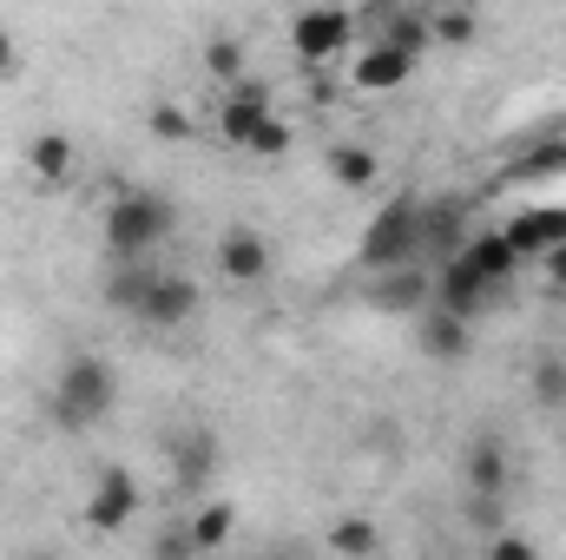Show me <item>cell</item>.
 <instances>
[{
  "label": "cell",
  "instance_id": "6da1fadb",
  "mask_svg": "<svg viewBox=\"0 0 566 560\" xmlns=\"http://www.w3.org/2000/svg\"><path fill=\"white\" fill-rule=\"evenodd\" d=\"M514 251H507V238L501 231H481V238H468L461 245V258H448L441 271H434V310H448V317H461V323H474L507 283H514Z\"/></svg>",
  "mask_w": 566,
  "mask_h": 560
},
{
  "label": "cell",
  "instance_id": "7a4b0ae2",
  "mask_svg": "<svg viewBox=\"0 0 566 560\" xmlns=\"http://www.w3.org/2000/svg\"><path fill=\"white\" fill-rule=\"evenodd\" d=\"M113 409H119V370H113L99 350H73V356L60 363V376H53V396H46L53 428L86 435V428H99Z\"/></svg>",
  "mask_w": 566,
  "mask_h": 560
},
{
  "label": "cell",
  "instance_id": "3957f363",
  "mask_svg": "<svg viewBox=\"0 0 566 560\" xmlns=\"http://www.w3.org/2000/svg\"><path fill=\"white\" fill-rule=\"evenodd\" d=\"M171 231H178V205L165 191H119L106 205V251H113V265H145Z\"/></svg>",
  "mask_w": 566,
  "mask_h": 560
},
{
  "label": "cell",
  "instance_id": "277c9868",
  "mask_svg": "<svg viewBox=\"0 0 566 560\" xmlns=\"http://www.w3.org/2000/svg\"><path fill=\"white\" fill-rule=\"evenodd\" d=\"M356 265H363L369 278L402 271V265H422V198H416V191H396V198L369 218V231H363V245H356Z\"/></svg>",
  "mask_w": 566,
  "mask_h": 560
},
{
  "label": "cell",
  "instance_id": "5b68a950",
  "mask_svg": "<svg viewBox=\"0 0 566 560\" xmlns=\"http://www.w3.org/2000/svg\"><path fill=\"white\" fill-rule=\"evenodd\" d=\"M290 53L310 73H329L343 53H356V13H343V7H303V13H290Z\"/></svg>",
  "mask_w": 566,
  "mask_h": 560
},
{
  "label": "cell",
  "instance_id": "8992f818",
  "mask_svg": "<svg viewBox=\"0 0 566 560\" xmlns=\"http://www.w3.org/2000/svg\"><path fill=\"white\" fill-rule=\"evenodd\" d=\"M461 488L468 501H501L514 488V448L501 428H474L468 448H461Z\"/></svg>",
  "mask_w": 566,
  "mask_h": 560
},
{
  "label": "cell",
  "instance_id": "52a82bcc",
  "mask_svg": "<svg viewBox=\"0 0 566 560\" xmlns=\"http://www.w3.org/2000/svg\"><path fill=\"white\" fill-rule=\"evenodd\" d=\"M468 211H474V198L468 191H441V198H422V271L434 265H448V258H461V245H468Z\"/></svg>",
  "mask_w": 566,
  "mask_h": 560
},
{
  "label": "cell",
  "instance_id": "ba28073f",
  "mask_svg": "<svg viewBox=\"0 0 566 560\" xmlns=\"http://www.w3.org/2000/svg\"><path fill=\"white\" fill-rule=\"evenodd\" d=\"M218 462H224V448H218V435H211L205 422H185V428L165 442V468H171V488H178V495H198V488H211Z\"/></svg>",
  "mask_w": 566,
  "mask_h": 560
},
{
  "label": "cell",
  "instance_id": "9c48e42d",
  "mask_svg": "<svg viewBox=\"0 0 566 560\" xmlns=\"http://www.w3.org/2000/svg\"><path fill=\"white\" fill-rule=\"evenodd\" d=\"M133 515H139V481H133L126 468H99V475H93V495H86V508H80V521L106 541V535H126Z\"/></svg>",
  "mask_w": 566,
  "mask_h": 560
},
{
  "label": "cell",
  "instance_id": "30bf717a",
  "mask_svg": "<svg viewBox=\"0 0 566 560\" xmlns=\"http://www.w3.org/2000/svg\"><path fill=\"white\" fill-rule=\"evenodd\" d=\"M198 310H205V290L185 278V271H151V283H145V297H139L145 330H185Z\"/></svg>",
  "mask_w": 566,
  "mask_h": 560
},
{
  "label": "cell",
  "instance_id": "8fae6325",
  "mask_svg": "<svg viewBox=\"0 0 566 560\" xmlns=\"http://www.w3.org/2000/svg\"><path fill=\"white\" fill-rule=\"evenodd\" d=\"M271 113H277V93H271L264 80H238V86H224V93H218V139L244 152L251 133H258Z\"/></svg>",
  "mask_w": 566,
  "mask_h": 560
},
{
  "label": "cell",
  "instance_id": "7c38bea8",
  "mask_svg": "<svg viewBox=\"0 0 566 560\" xmlns=\"http://www.w3.org/2000/svg\"><path fill=\"white\" fill-rule=\"evenodd\" d=\"M501 238H507L514 265H541L547 251H560V245H566V205H534V211L507 218V225H501Z\"/></svg>",
  "mask_w": 566,
  "mask_h": 560
},
{
  "label": "cell",
  "instance_id": "4fadbf2b",
  "mask_svg": "<svg viewBox=\"0 0 566 560\" xmlns=\"http://www.w3.org/2000/svg\"><path fill=\"white\" fill-rule=\"evenodd\" d=\"M416 66H422V60H409V53H396V46L369 40L363 53H349V86H356V93H369V100H382V93H402V86L416 80Z\"/></svg>",
  "mask_w": 566,
  "mask_h": 560
},
{
  "label": "cell",
  "instance_id": "5bb4252c",
  "mask_svg": "<svg viewBox=\"0 0 566 560\" xmlns=\"http://www.w3.org/2000/svg\"><path fill=\"white\" fill-rule=\"evenodd\" d=\"M369 310H389V317H422L428 303H434V271L422 265H402V271H382V278H369Z\"/></svg>",
  "mask_w": 566,
  "mask_h": 560
},
{
  "label": "cell",
  "instance_id": "9a60e30c",
  "mask_svg": "<svg viewBox=\"0 0 566 560\" xmlns=\"http://www.w3.org/2000/svg\"><path fill=\"white\" fill-rule=\"evenodd\" d=\"M416 343H422L428 363L454 370V363H468V350H474V323H461V317H448V310L428 303L422 317H416Z\"/></svg>",
  "mask_w": 566,
  "mask_h": 560
},
{
  "label": "cell",
  "instance_id": "2e32d148",
  "mask_svg": "<svg viewBox=\"0 0 566 560\" xmlns=\"http://www.w3.org/2000/svg\"><path fill=\"white\" fill-rule=\"evenodd\" d=\"M211 258H218V278L224 283H264L271 278V245L258 231H244V225H231Z\"/></svg>",
  "mask_w": 566,
  "mask_h": 560
},
{
  "label": "cell",
  "instance_id": "e0dca14e",
  "mask_svg": "<svg viewBox=\"0 0 566 560\" xmlns=\"http://www.w3.org/2000/svg\"><path fill=\"white\" fill-rule=\"evenodd\" d=\"M27 172H33L40 185H73V172H80L73 133H40V139H27Z\"/></svg>",
  "mask_w": 566,
  "mask_h": 560
},
{
  "label": "cell",
  "instance_id": "ac0fdd59",
  "mask_svg": "<svg viewBox=\"0 0 566 560\" xmlns=\"http://www.w3.org/2000/svg\"><path fill=\"white\" fill-rule=\"evenodd\" d=\"M323 165H329V178L343 185V191H369L376 178H382V158H376V145L363 139H336L323 152Z\"/></svg>",
  "mask_w": 566,
  "mask_h": 560
},
{
  "label": "cell",
  "instance_id": "d6986e66",
  "mask_svg": "<svg viewBox=\"0 0 566 560\" xmlns=\"http://www.w3.org/2000/svg\"><path fill=\"white\" fill-rule=\"evenodd\" d=\"M560 172H566V139H560V133H547V139L527 145L501 178H507V185H534V178H560Z\"/></svg>",
  "mask_w": 566,
  "mask_h": 560
},
{
  "label": "cell",
  "instance_id": "ffe728a7",
  "mask_svg": "<svg viewBox=\"0 0 566 560\" xmlns=\"http://www.w3.org/2000/svg\"><path fill=\"white\" fill-rule=\"evenodd\" d=\"M185 528H191L198 554H218V548H231V535H238V501H205L198 515H185Z\"/></svg>",
  "mask_w": 566,
  "mask_h": 560
},
{
  "label": "cell",
  "instance_id": "44dd1931",
  "mask_svg": "<svg viewBox=\"0 0 566 560\" xmlns=\"http://www.w3.org/2000/svg\"><path fill=\"white\" fill-rule=\"evenodd\" d=\"M376 548H382V528L369 515H336L329 521V554L336 560H369Z\"/></svg>",
  "mask_w": 566,
  "mask_h": 560
},
{
  "label": "cell",
  "instance_id": "7402d4cb",
  "mask_svg": "<svg viewBox=\"0 0 566 560\" xmlns=\"http://www.w3.org/2000/svg\"><path fill=\"white\" fill-rule=\"evenodd\" d=\"M151 271H158V265H113L106 283H99V297H106L119 317H139V297H145V283H151Z\"/></svg>",
  "mask_w": 566,
  "mask_h": 560
},
{
  "label": "cell",
  "instance_id": "603a6c76",
  "mask_svg": "<svg viewBox=\"0 0 566 560\" xmlns=\"http://www.w3.org/2000/svg\"><path fill=\"white\" fill-rule=\"evenodd\" d=\"M205 73L218 80V93L238 86V80H251V73H244V40H238V33H211V40H205Z\"/></svg>",
  "mask_w": 566,
  "mask_h": 560
},
{
  "label": "cell",
  "instance_id": "cb8c5ba5",
  "mask_svg": "<svg viewBox=\"0 0 566 560\" xmlns=\"http://www.w3.org/2000/svg\"><path fill=\"white\" fill-rule=\"evenodd\" d=\"M527 396L554 416L566 409V356H534V370H527Z\"/></svg>",
  "mask_w": 566,
  "mask_h": 560
},
{
  "label": "cell",
  "instance_id": "d4e9b609",
  "mask_svg": "<svg viewBox=\"0 0 566 560\" xmlns=\"http://www.w3.org/2000/svg\"><path fill=\"white\" fill-rule=\"evenodd\" d=\"M428 33L441 46H468L481 33V20H474V7H428Z\"/></svg>",
  "mask_w": 566,
  "mask_h": 560
},
{
  "label": "cell",
  "instance_id": "484cf974",
  "mask_svg": "<svg viewBox=\"0 0 566 560\" xmlns=\"http://www.w3.org/2000/svg\"><path fill=\"white\" fill-rule=\"evenodd\" d=\"M290 145H296V133H290V120H283V113H271V120H264V126L251 133V145H244V152H251L258 165H277L283 152H290Z\"/></svg>",
  "mask_w": 566,
  "mask_h": 560
},
{
  "label": "cell",
  "instance_id": "4316f807",
  "mask_svg": "<svg viewBox=\"0 0 566 560\" xmlns=\"http://www.w3.org/2000/svg\"><path fill=\"white\" fill-rule=\"evenodd\" d=\"M145 126H151V139H165V145H185L198 126H191V113L185 106H171V100H158L151 113H145Z\"/></svg>",
  "mask_w": 566,
  "mask_h": 560
},
{
  "label": "cell",
  "instance_id": "83f0119b",
  "mask_svg": "<svg viewBox=\"0 0 566 560\" xmlns=\"http://www.w3.org/2000/svg\"><path fill=\"white\" fill-rule=\"evenodd\" d=\"M151 560H198V541H191V528L185 521H165V528H151Z\"/></svg>",
  "mask_w": 566,
  "mask_h": 560
},
{
  "label": "cell",
  "instance_id": "f1b7e54d",
  "mask_svg": "<svg viewBox=\"0 0 566 560\" xmlns=\"http://www.w3.org/2000/svg\"><path fill=\"white\" fill-rule=\"evenodd\" d=\"M481 560H547V554H541V548H534L527 535H507V528H501V535H494V541L481 548Z\"/></svg>",
  "mask_w": 566,
  "mask_h": 560
},
{
  "label": "cell",
  "instance_id": "f546056e",
  "mask_svg": "<svg viewBox=\"0 0 566 560\" xmlns=\"http://www.w3.org/2000/svg\"><path fill=\"white\" fill-rule=\"evenodd\" d=\"M541 271H547V283H554V290L566 297V245H560V251H547V258H541Z\"/></svg>",
  "mask_w": 566,
  "mask_h": 560
},
{
  "label": "cell",
  "instance_id": "4dcf8cb0",
  "mask_svg": "<svg viewBox=\"0 0 566 560\" xmlns=\"http://www.w3.org/2000/svg\"><path fill=\"white\" fill-rule=\"evenodd\" d=\"M7 73H20V46H13V33L0 27V80H7Z\"/></svg>",
  "mask_w": 566,
  "mask_h": 560
},
{
  "label": "cell",
  "instance_id": "1f68e13d",
  "mask_svg": "<svg viewBox=\"0 0 566 560\" xmlns=\"http://www.w3.org/2000/svg\"><path fill=\"white\" fill-rule=\"evenodd\" d=\"M310 100H336V80L329 73H310Z\"/></svg>",
  "mask_w": 566,
  "mask_h": 560
},
{
  "label": "cell",
  "instance_id": "d6a6232c",
  "mask_svg": "<svg viewBox=\"0 0 566 560\" xmlns=\"http://www.w3.org/2000/svg\"><path fill=\"white\" fill-rule=\"evenodd\" d=\"M20 560H60V554H20Z\"/></svg>",
  "mask_w": 566,
  "mask_h": 560
},
{
  "label": "cell",
  "instance_id": "836d02e7",
  "mask_svg": "<svg viewBox=\"0 0 566 560\" xmlns=\"http://www.w3.org/2000/svg\"><path fill=\"white\" fill-rule=\"evenodd\" d=\"M271 560H303V554H283V548H277V554H271Z\"/></svg>",
  "mask_w": 566,
  "mask_h": 560
}]
</instances>
